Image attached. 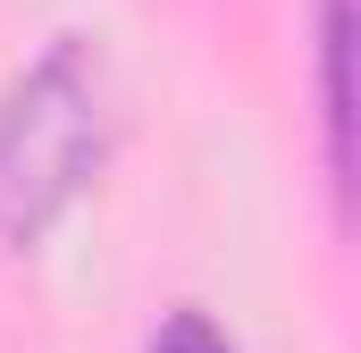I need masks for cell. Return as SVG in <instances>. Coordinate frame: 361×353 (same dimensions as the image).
I'll use <instances>...</instances> for the list:
<instances>
[{"mask_svg":"<svg viewBox=\"0 0 361 353\" xmlns=\"http://www.w3.org/2000/svg\"><path fill=\"white\" fill-rule=\"evenodd\" d=\"M109 152V68L85 34L51 42L0 101V236L34 244Z\"/></svg>","mask_w":361,"mask_h":353,"instance_id":"obj_1","label":"cell"},{"mask_svg":"<svg viewBox=\"0 0 361 353\" xmlns=\"http://www.w3.org/2000/svg\"><path fill=\"white\" fill-rule=\"evenodd\" d=\"M319 59H328V152L345 169V0H319Z\"/></svg>","mask_w":361,"mask_h":353,"instance_id":"obj_2","label":"cell"},{"mask_svg":"<svg viewBox=\"0 0 361 353\" xmlns=\"http://www.w3.org/2000/svg\"><path fill=\"white\" fill-rule=\"evenodd\" d=\"M152 353H235V345H227V337H219L202 311H177V320L152 337Z\"/></svg>","mask_w":361,"mask_h":353,"instance_id":"obj_3","label":"cell"}]
</instances>
